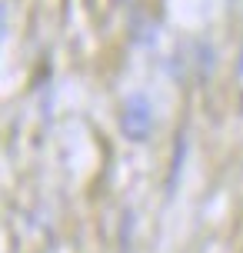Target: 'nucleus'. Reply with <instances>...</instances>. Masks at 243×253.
I'll list each match as a JSON object with an SVG mask.
<instances>
[{
  "label": "nucleus",
  "mask_w": 243,
  "mask_h": 253,
  "mask_svg": "<svg viewBox=\"0 0 243 253\" xmlns=\"http://www.w3.org/2000/svg\"><path fill=\"white\" fill-rule=\"evenodd\" d=\"M120 126L130 140H147L150 126H154V110H150V100L143 93H133L123 103V117H120Z\"/></svg>",
  "instance_id": "f257e3e1"
},
{
  "label": "nucleus",
  "mask_w": 243,
  "mask_h": 253,
  "mask_svg": "<svg viewBox=\"0 0 243 253\" xmlns=\"http://www.w3.org/2000/svg\"><path fill=\"white\" fill-rule=\"evenodd\" d=\"M3 24H7V7L0 3V37H3Z\"/></svg>",
  "instance_id": "f03ea898"
}]
</instances>
